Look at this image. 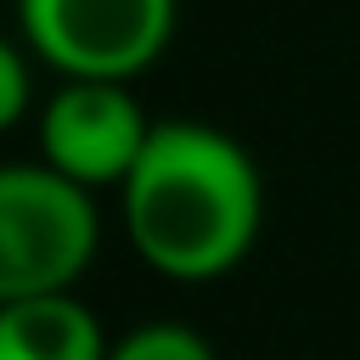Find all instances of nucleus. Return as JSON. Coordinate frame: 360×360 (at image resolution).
<instances>
[{
  "label": "nucleus",
  "instance_id": "nucleus-1",
  "mask_svg": "<svg viewBox=\"0 0 360 360\" xmlns=\"http://www.w3.org/2000/svg\"><path fill=\"white\" fill-rule=\"evenodd\" d=\"M118 208L146 270L180 287H208L253 253L264 225V180L236 135L197 118H163L118 186Z\"/></svg>",
  "mask_w": 360,
  "mask_h": 360
},
{
  "label": "nucleus",
  "instance_id": "nucleus-2",
  "mask_svg": "<svg viewBox=\"0 0 360 360\" xmlns=\"http://www.w3.org/2000/svg\"><path fill=\"white\" fill-rule=\"evenodd\" d=\"M101 248L96 191L51 163H0V304L73 292Z\"/></svg>",
  "mask_w": 360,
  "mask_h": 360
},
{
  "label": "nucleus",
  "instance_id": "nucleus-3",
  "mask_svg": "<svg viewBox=\"0 0 360 360\" xmlns=\"http://www.w3.org/2000/svg\"><path fill=\"white\" fill-rule=\"evenodd\" d=\"M180 0H17L22 45L62 79H141L174 39Z\"/></svg>",
  "mask_w": 360,
  "mask_h": 360
},
{
  "label": "nucleus",
  "instance_id": "nucleus-4",
  "mask_svg": "<svg viewBox=\"0 0 360 360\" xmlns=\"http://www.w3.org/2000/svg\"><path fill=\"white\" fill-rule=\"evenodd\" d=\"M152 141V118L129 84L62 79L39 107V163L84 191H118Z\"/></svg>",
  "mask_w": 360,
  "mask_h": 360
},
{
  "label": "nucleus",
  "instance_id": "nucleus-5",
  "mask_svg": "<svg viewBox=\"0 0 360 360\" xmlns=\"http://www.w3.org/2000/svg\"><path fill=\"white\" fill-rule=\"evenodd\" d=\"M107 332L79 292L0 304V360H107Z\"/></svg>",
  "mask_w": 360,
  "mask_h": 360
},
{
  "label": "nucleus",
  "instance_id": "nucleus-6",
  "mask_svg": "<svg viewBox=\"0 0 360 360\" xmlns=\"http://www.w3.org/2000/svg\"><path fill=\"white\" fill-rule=\"evenodd\" d=\"M107 360H214L208 338L180 326V321H146L124 338H112Z\"/></svg>",
  "mask_w": 360,
  "mask_h": 360
},
{
  "label": "nucleus",
  "instance_id": "nucleus-7",
  "mask_svg": "<svg viewBox=\"0 0 360 360\" xmlns=\"http://www.w3.org/2000/svg\"><path fill=\"white\" fill-rule=\"evenodd\" d=\"M34 51H22L17 39L0 34V135L22 124V112L34 107V68H28Z\"/></svg>",
  "mask_w": 360,
  "mask_h": 360
}]
</instances>
